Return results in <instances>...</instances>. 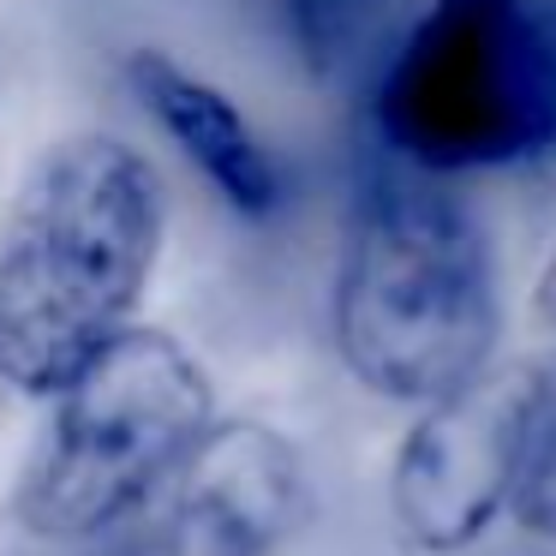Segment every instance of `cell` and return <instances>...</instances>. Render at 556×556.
<instances>
[{"mask_svg":"<svg viewBox=\"0 0 556 556\" xmlns=\"http://www.w3.org/2000/svg\"><path fill=\"white\" fill-rule=\"evenodd\" d=\"M168 245V186L150 150L73 126L30 156L0 216V383L49 401L144 312Z\"/></svg>","mask_w":556,"mask_h":556,"instance_id":"1","label":"cell"},{"mask_svg":"<svg viewBox=\"0 0 556 556\" xmlns=\"http://www.w3.org/2000/svg\"><path fill=\"white\" fill-rule=\"evenodd\" d=\"M329 336L353 383L395 407H431L491 371L503 341L491 240L431 174L383 168L359 186Z\"/></svg>","mask_w":556,"mask_h":556,"instance_id":"2","label":"cell"},{"mask_svg":"<svg viewBox=\"0 0 556 556\" xmlns=\"http://www.w3.org/2000/svg\"><path fill=\"white\" fill-rule=\"evenodd\" d=\"M216 383L180 336L132 324L61 395L7 491V520L42 544L121 532L216 425Z\"/></svg>","mask_w":556,"mask_h":556,"instance_id":"3","label":"cell"},{"mask_svg":"<svg viewBox=\"0 0 556 556\" xmlns=\"http://www.w3.org/2000/svg\"><path fill=\"white\" fill-rule=\"evenodd\" d=\"M371 126L431 180L556 156V13L544 0H431L377 73Z\"/></svg>","mask_w":556,"mask_h":556,"instance_id":"4","label":"cell"},{"mask_svg":"<svg viewBox=\"0 0 556 556\" xmlns=\"http://www.w3.org/2000/svg\"><path fill=\"white\" fill-rule=\"evenodd\" d=\"M312 508L293 437L264 419H216L174 479L126 520L114 556H269Z\"/></svg>","mask_w":556,"mask_h":556,"instance_id":"5","label":"cell"},{"mask_svg":"<svg viewBox=\"0 0 556 556\" xmlns=\"http://www.w3.org/2000/svg\"><path fill=\"white\" fill-rule=\"evenodd\" d=\"M527 365L484 371L467 389L419 407L389 467V508L413 551L455 556L508 515Z\"/></svg>","mask_w":556,"mask_h":556,"instance_id":"6","label":"cell"},{"mask_svg":"<svg viewBox=\"0 0 556 556\" xmlns=\"http://www.w3.org/2000/svg\"><path fill=\"white\" fill-rule=\"evenodd\" d=\"M121 85L138 102V114L180 150V162L240 222H276L288 210V168L216 78L150 42L121 61Z\"/></svg>","mask_w":556,"mask_h":556,"instance_id":"7","label":"cell"},{"mask_svg":"<svg viewBox=\"0 0 556 556\" xmlns=\"http://www.w3.org/2000/svg\"><path fill=\"white\" fill-rule=\"evenodd\" d=\"M281 42L305 61V73L329 78L365 49L389 0H245Z\"/></svg>","mask_w":556,"mask_h":556,"instance_id":"8","label":"cell"},{"mask_svg":"<svg viewBox=\"0 0 556 556\" xmlns=\"http://www.w3.org/2000/svg\"><path fill=\"white\" fill-rule=\"evenodd\" d=\"M508 515H515L520 532L556 544V359L527 365V407H520Z\"/></svg>","mask_w":556,"mask_h":556,"instance_id":"9","label":"cell"},{"mask_svg":"<svg viewBox=\"0 0 556 556\" xmlns=\"http://www.w3.org/2000/svg\"><path fill=\"white\" fill-rule=\"evenodd\" d=\"M539 317L556 329V252H551V264H544V276H539Z\"/></svg>","mask_w":556,"mask_h":556,"instance_id":"10","label":"cell"}]
</instances>
